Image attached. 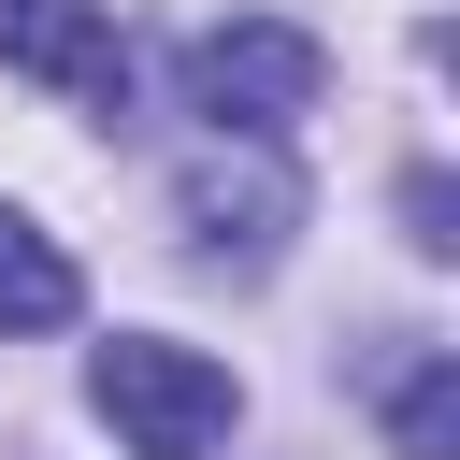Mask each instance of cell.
Returning a JSON list of instances; mask_svg holds the SVG:
<instances>
[{
  "label": "cell",
  "instance_id": "5",
  "mask_svg": "<svg viewBox=\"0 0 460 460\" xmlns=\"http://www.w3.org/2000/svg\"><path fill=\"white\" fill-rule=\"evenodd\" d=\"M72 302H86V288H72V259H58V230L0 201V331H72Z\"/></svg>",
  "mask_w": 460,
  "mask_h": 460
},
{
  "label": "cell",
  "instance_id": "7",
  "mask_svg": "<svg viewBox=\"0 0 460 460\" xmlns=\"http://www.w3.org/2000/svg\"><path fill=\"white\" fill-rule=\"evenodd\" d=\"M402 244H417V259L460 244V187H446V172H402Z\"/></svg>",
  "mask_w": 460,
  "mask_h": 460
},
{
  "label": "cell",
  "instance_id": "2",
  "mask_svg": "<svg viewBox=\"0 0 460 460\" xmlns=\"http://www.w3.org/2000/svg\"><path fill=\"white\" fill-rule=\"evenodd\" d=\"M316 86H331V58H316V29H288V14H230V29L187 43V101H201L230 144H273L288 115H316Z\"/></svg>",
  "mask_w": 460,
  "mask_h": 460
},
{
  "label": "cell",
  "instance_id": "4",
  "mask_svg": "<svg viewBox=\"0 0 460 460\" xmlns=\"http://www.w3.org/2000/svg\"><path fill=\"white\" fill-rule=\"evenodd\" d=\"M0 58H14L29 86H72V101H115V86H129L115 0H0Z\"/></svg>",
  "mask_w": 460,
  "mask_h": 460
},
{
  "label": "cell",
  "instance_id": "6",
  "mask_svg": "<svg viewBox=\"0 0 460 460\" xmlns=\"http://www.w3.org/2000/svg\"><path fill=\"white\" fill-rule=\"evenodd\" d=\"M388 446H402V460H460V359H402V388H388Z\"/></svg>",
  "mask_w": 460,
  "mask_h": 460
},
{
  "label": "cell",
  "instance_id": "3",
  "mask_svg": "<svg viewBox=\"0 0 460 460\" xmlns=\"http://www.w3.org/2000/svg\"><path fill=\"white\" fill-rule=\"evenodd\" d=\"M172 216H187L201 259H244V273H259V259L288 244V216H302V172H288L273 144H216V158L172 172Z\"/></svg>",
  "mask_w": 460,
  "mask_h": 460
},
{
  "label": "cell",
  "instance_id": "1",
  "mask_svg": "<svg viewBox=\"0 0 460 460\" xmlns=\"http://www.w3.org/2000/svg\"><path fill=\"white\" fill-rule=\"evenodd\" d=\"M86 402L129 431V460H216L230 417H244V388H230L201 345H172V331H115V345L86 359Z\"/></svg>",
  "mask_w": 460,
  "mask_h": 460
}]
</instances>
